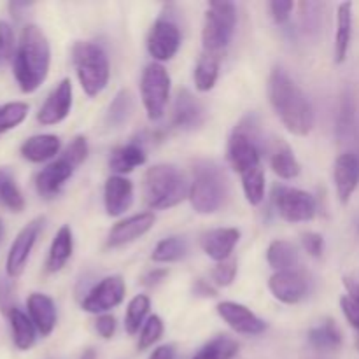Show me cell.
I'll return each instance as SVG.
<instances>
[{
    "mask_svg": "<svg viewBox=\"0 0 359 359\" xmlns=\"http://www.w3.org/2000/svg\"><path fill=\"white\" fill-rule=\"evenodd\" d=\"M28 104L25 102H9L0 105V135L16 128L27 119Z\"/></svg>",
    "mask_w": 359,
    "mask_h": 359,
    "instance_id": "d590c367",
    "label": "cell"
},
{
    "mask_svg": "<svg viewBox=\"0 0 359 359\" xmlns=\"http://www.w3.org/2000/svg\"><path fill=\"white\" fill-rule=\"evenodd\" d=\"M72 63L81 88L88 97H97L105 90L111 67L100 46L90 41H77L72 46Z\"/></svg>",
    "mask_w": 359,
    "mask_h": 359,
    "instance_id": "5b68a950",
    "label": "cell"
},
{
    "mask_svg": "<svg viewBox=\"0 0 359 359\" xmlns=\"http://www.w3.org/2000/svg\"><path fill=\"white\" fill-rule=\"evenodd\" d=\"M354 126V104L351 95H344L339 112V135H347Z\"/></svg>",
    "mask_w": 359,
    "mask_h": 359,
    "instance_id": "b9f144b4",
    "label": "cell"
},
{
    "mask_svg": "<svg viewBox=\"0 0 359 359\" xmlns=\"http://www.w3.org/2000/svg\"><path fill=\"white\" fill-rule=\"evenodd\" d=\"M344 286H346L347 297L359 307V283L353 277H344Z\"/></svg>",
    "mask_w": 359,
    "mask_h": 359,
    "instance_id": "f907efd6",
    "label": "cell"
},
{
    "mask_svg": "<svg viewBox=\"0 0 359 359\" xmlns=\"http://www.w3.org/2000/svg\"><path fill=\"white\" fill-rule=\"evenodd\" d=\"M237 272H238L237 259L230 258L226 259V262H221L214 266L212 272H210V279H212V283L216 284V286L228 287L233 284L235 277H237Z\"/></svg>",
    "mask_w": 359,
    "mask_h": 359,
    "instance_id": "74e56055",
    "label": "cell"
},
{
    "mask_svg": "<svg viewBox=\"0 0 359 359\" xmlns=\"http://www.w3.org/2000/svg\"><path fill=\"white\" fill-rule=\"evenodd\" d=\"M154 221H156V216L151 210L139 212L135 216H130L118 221L111 228V231H109L107 248H123V245H128L132 242L139 241L140 237H144L154 226Z\"/></svg>",
    "mask_w": 359,
    "mask_h": 359,
    "instance_id": "2e32d148",
    "label": "cell"
},
{
    "mask_svg": "<svg viewBox=\"0 0 359 359\" xmlns=\"http://www.w3.org/2000/svg\"><path fill=\"white\" fill-rule=\"evenodd\" d=\"M72 100H74V91L72 83L69 77H63L55 90L48 95L44 104L41 105L37 112V121L42 126H53L62 123L67 116L72 111Z\"/></svg>",
    "mask_w": 359,
    "mask_h": 359,
    "instance_id": "9a60e30c",
    "label": "cell"
},
{
    "mask_svg": "<svg viewBox=\"0 0 359 359\" xmlns=\"http://www.w3.org/2000/svg\"><path fill=\"white\" fill-rule=\"evenodd\" d=\"M270 14H272V20L276 21L277 25H284L290 21L291 14H293L294 4L293 2H280V0H273V2L269 4Z\"/></svg>",
    "mask_w": 359,
    "mask_h": 359,
    "instance_id": "f6af8a7d",
    "label": "cell"
},
{
    "mask_svg": "<svg viewBox=\"0 0 359 359\" xmlns=\"http://www.w3.org/2000/svg\"><path fill=\"white\" fill-rule=\"evenodd\" d=\"M266 151L270 154V167L277 177L291 181V179H297L300 175V161L297 160L293 149L283 139H273L272 144L266 147Z\"/></svg>",
    "mask_w": 359,
    "mask_h": 359,
    "instance_id": "603a6c76",
    "label": "cell"
},
{
    "mask_svg": "<svg viewBox=\"0 0 359 359\" xmlns=\"http://www.w3.org/2000/svg\"><path fill=\"white\" fill-rule=\"evenodd\" d=\"M186 255H188V242L182 237L172 235V237L158 242L156 248L153 249L151 259L154 263H175L184 258Z\"/></svg>",
    "mask_w": 359,
    "mask_h": 359,
    "instance_id": "e575fe53",
    "label": "cell"
},
{
    "mask_svg": "<svg viewBox=\"0 0 359 359\" xmlns=\"http://www.w3.org/2000/svg\"><path fill=\"white\" fill-rule=\"evenodd\" d=\"M18 49L16 37H14V30L7 21H0V65L7 63L9 60L14 58Z\"/></svg>",
    "mask_w": 359,
    "mask_h": 359,
    "instance_id": "ab89813d",
    "label": "cell"
},
{
    "mask_svg": "<svg viewBox=\"0 0 359 359\" xmlns=\"http://www.w3.org/2000/svg\"><path fill=\"white\" fill-rule=\"evenodd\" d=\"M44 217H35L32 219L27 226L21 228L20 233L11 244L9 252H7L6 259V273L11 279H16L27 269V263L30 259L32 249H34L35 242H37L39 235H41L42 226H44Z\"/></svg>",
    "mask_w": 359,
    "mask_h": 359,
    "instance_id": "7c38bea8",
    "label": "cell"
},
{
    "mask_svg": "<svg viewBox=\"0 0 359 359\" xmlns=\"http://www.w3.org/2000/svg\"><path fill=\"white\" fill-rule=\"evenodd\" d=\"M181 48V30L172 18H158L147 35V51L156 63L170 62Z\"/></svg>",
    "mask_w": 359,
    "mask_h": 359,
    "instance_id": "8fae6325",
    "label": "cell"
},
{
    "mask_svg": "<svg viewBox=\"0 0 359 359\" xmlns=\"http://www.w3.org/2000/svg\"><path fill=\"white\" fill-rule=\"evenodd\" d=\"M11 323V332H13V342L16 346V349L20 351H28L35 346V340H37V328L32 323V319L28 318V314H25L20 309H13V311L7 314Z\"/></svg>",
    "mask_w": 359,
    "mask_h": 359,
    "instance_id": "f546056e",
    "label": "cell"
},
{
    "mask_svg": "<svg viewBox=\"0 0 359 359\" xmlns=\"http://www.w3.org/2000/svg\"><path fill=\"white\" fill-rule=\"evenodd\" d=\"M27 312L28 318L37 328L39 335L49 337L56 326V305L53 298H49L44 293H32L27 300Z\"/></svg>",
    "mask_w": 359,
    "mask_h": 359,
    "instance_id": "7402d4cb",
    "label": "cell"
},
{
    "mask_svg": "<svg viewBox=\"0 0 359 359\" xmlns=\"http://www.w3.org/2000/svg\"><path fill=\"white\" fill-rule=\"evenodd\" d=\"M2 237H4V224L2 221H0V242H2Z\"/></svg>",
    "mask_w": 359,
    "mask_h": 359,
    "instance_id": "11a10c76",
    "label": "cell"
},
{
    "mask_svg": "<svg viewBox=\"0 0 359 359\" xmlns=\"http://www.w3.org/2000/svg\"><path fill=\"white\" fill-rule=\"evenodd\" d=\"M263 149H266L265 144L258 142V140L251 139L249 135L233 128L230 140H228L226 156L231 168L241 175V181L252 177L259 172H265L262 165Z\"/></svg>",
    "mask_w": 359,
    "mask_h": 359,
    "instance_id": "9c48e42d",
    "label": "cell"
},
{
    "mask_svg": "<svg viewBox=\"0 0 359 359\" xmlns=\"http://www.w3.org/2000/svg\"><path fill=\"white\" fill-rule=\"evenodd\" d=\"M172 79L168 70L161 63H149L140 76V98L151 121H158L165 116L170 100Z\"/></svg>",
    "mask_w": 359,
    "mask_h": 359,
    "instance_id": "52a82bcc",
    "label": "cell"
},
{
    "mask_svg": "<svg viewBox=\"0 0 359 359\" xmlns=\"http://www.w3.org/2000/svg\"><path fill=\"white\" fill-rule=\"evenodd\" d=\"M205 118L207 114L202 102L188 90L179 91L174 107H172V126L191 132V130L200 128L205 123Z\"/></svg>",
    "mask_w": 359,
    "mask_h": 359,
    "instance_id": "d6986e66",
    "label": "cell"
},
{
    "mask_svg": "<svg viewBox=\"0 0 359 359\" xmlns=\"http://www.w3.org/2000/svg\"><path fill=\"white\" fill-rule=\"evenodd\" d=\"M133 112V95L130 90H119L114 95L112 102L109 104L107 114H105V123L109 128H121L126 125Z\"/></svg>",
    "mask_w": 359,
    "mask_h": 359,
    "instance_id": "d6a6232c",
    "label": "cell"
},
{
    "mask_svg": "<svg viewBox=\"0 0 359 359\" xmlns=\"http://www.w3.org/2000/svg\"><path fill=\"white\" fill-rule=\"evenodd\" d=\"M142 195L149 209L167 210L188 198L189 182L175 165L158 163L144 174Z\"/></svg>",
    "mask_w": 359,
    "mask_h": 359,
    "instance_id": "3957f363",
    "label": "cell"
},
{
    "mask_svg": "<svg viewBox=\"0 0 359 359\" xmlns=\"http://www.w3.org/2000/svg\"><path fill=\"white\" fill-rule=\"evenodd\" d=\"M219 55L207 51L202 53V56H200L195 65V72H193L196 90L207 93V91L216 86L217 77H219Z\"/></svg>",
    "mask_w": 359,
    "mask_h": 359,
    "instance_id": "4dcf8cb0",
    "label": "cell"
},
{
    "mask_svg": "<svg viewBox=\"0 0 359 359\" xmlns=\"http://www.w3.org/2000/svg\"><path fill=\"white\" fill-rule=\"evenodd\" d=\"M74 172H76V167L65 156L56 158L39 172L35 177V189L42 198H55L60 195L65 182L72 177Z\"/></svg>",
    "mask_w": 359,
    "mask_h": 359,
    "instance_id": "ac0fdd59",
    "label": "cell"
},
{
    "mask_svg": "<svg viewBox=\"0 0 359 359\" xmlns=\"http://www.w3.org/2000/svg\"><path fill=\"white\" fill-rule=\"evenodd\" d=\"M125 294L126 286L123 277L109 276L88 291L86 297L81 302V309L88 314H107L109 311L121 305V302L125 300Z\"/></svg>",
    "mask_w": 359,
    "mask_h": 359,
    "instance_id": "30bf717a",
    "label": "cell"
},
{
    "mask_svg": "<svg viewBox=\"0 0 359 359\" xmlns=\"http://www.w3.org/2000/svg\"><path fill=\"white\" fill-rule=\"evenodd\" d=\"M168 276V270L167 269H153V270H147L146 273L142 276L140 283L147 287H154L158 284L163 283Z\"/></svg>",
    "mask_w": 359,
    "mask_h": 359,
    "instance_id": "c3c4849f",
    "label": "cell"
},
{
    "mask_svg": "<svg viewBox=\"0 0 359 359\" xmlns=\"http://www.w3.org/2000/svg\"><path fill=\"white\" fill-rule=\"evenodd\" d=\"M266 93L277 118L287 132L305 137L312 132L316 123V112L307 95L290 77L283 67H273L269 76Z\"/></svg>",
    "mask_w": 359,
    "mask_h": 359,
    "instance_id": "6da1fadb",
    "label": "cell"
},
{
    "mask_svg": "<svg viewBox=\"0 0 359 359\" xmlns=\"http://www.w3.org/2000/svg\"><path fill=\"white\" fill-rule=\"evenodd\" d=\"M0 203L7 207L11 212H21L25 209V198L21 195L20 188L16 186V182H14L13 175H9V179L4 184L2 193H0Z\"/></svg>",
    "mask_w": 359,
    "mask_h": 359,
    "instance_id": "f35d334b",
    "label": "cell"
},
{
    "mask_svg": "<svg viewBox=\"0 0 359 359\" xmlns=\"http://www.w3.org/2000/svg\"><path fill=\"white\" fill-rule=\"evenodd\" d=\"M269 290L280 304L297 305L307 297L309 277L300 269L273 272L269 280Z\"/></svg>",
    "mask_w": 359,
    "mask_h": 359,
    "instance_id": "4fadbf2b",
    "label": "cell"
},
{
    "mask_svg": "<svg viewBox=\"0 0 359 359\" xmlns=\"http://www.w3.org/2000/svg\"><path fill=\"white\" fill-rule=\"evenodd\" d=\"M193 293H195L196 297H202V298H216L217 297L216 287L203 279L195 280V284H193Z\"/></svg>",
    "mask_w": 359,
    "mask_h": 359,
    "instance_id": "681fc988",
    "label": "cell"
},
{
    "mask_svg": "<svg viewBox=\"0 0 359 359\" xmlns=\"http://www.w3.org/2000/svg\"><path fill=\"white\" fill-rule=\"evenodd\" d=\"M9 172L7 170H4V168H0V193H2V188H4V184H6V181L7 179H9Z\"/></svg>",
    "mask_w": 359,
    "mask_h": 359,
    "instance_id": "f5cc1de1",
    "label": "cell"
},
{
    "mask_svg": "<svg viewBox=\"0 0 359 359\" xmlns=\"http://www.w3.org/2000/svg\"><path fill=\"white\" fill-rule=\"evenodd\" d=\"M51 48L44 32L37 25H27L21 30L16 55L13 58V72L23 93H34L41 88L49 74Z\"/></svg>",
    "mask_w": 359,
    "mask_h": 359,
    "instance_id": "7a4b0ae2",
    "label": "cell"
},
{
    "mask_svg": "<svg viewBox=\"0 0 359 359\" xmlns=\"http://www.w3.org/2000/svg\"><path fill=\"white\" fill-rule=\"evenodd\" d=\"M237 27V7L231 2H210L203 16L202 42L207 53L219 55L228 48Z\"/></svg>",
    "mask_w": 359,
    "mask_h": 359,
    "instance_id": "8992f818",
    "label": "cell"
},
{
    "mask_svg": "<svg viewBox=\"0 0 359 359\" xmlns=\"http://www.w3.org/2000/svg\"><path fill=\"white\" fill-rule=\"evenodd\" d=\"M88 154H90V146H88L86 137L77 135L70 140V144L67 146V149L63 151L62 156H65L67 160H69L70 163L77 168L79 165H83L84 161H86Z\"/></svg>",
    "mask_w": 359,
    "mask_h": 359,
    "instance_id": "60d3db41",
    "label": "cell"
},
{
    "mask_svg": "<svg viewBox=\"0 0 359 359\" xmlns=\"http://www.w3.org/2000/svg\"><path fill=\"white\" fill-rule=\"evenodd\" d=\"M307 340L311 347L321 353H333L339 351L344 344L342 330L339 328L333 319H325L319 325L312 326L307 333Z\"/></svg>",
    "mask_w": 359,
    "mask_h": 359,
    "instance_id": "d4e9b609",
    "label": "cell"
},
{
    "mask_svg": "<svg viewBox=\"0 0 359 359\" xmlns=\"http://www.w3.org/2000/svg\"><path fill=\"white\" fill-rule=\"evenodd\" d=\"M353 39V4L344 2L337 9V32H335V63L342 65L347 60Z\"/></svg>",
    "mask_w": 359,
    "mask_h": 359,
    "instance_id": "4316f807",
    "label": "cell"
},
{
    "mask_svg": "<svg viewBox=\"0 0 359 359\" xmlns=\"http://www.w3.org/2000/svg\"><path fill=\"white\" fill-rule=\"evenodd\" d=\"M151 300L147 294H137L130 300L125 314V330L128 335H137L149 318Z\"/></svg>",
    "mask_w": 359,
    "mask_h": 359,
    "instance_id": "836d02e7",
    "label": "cell"
},
{
    "mask_svg": "<svg viewBox=\"0 0 359 359\" xmlns=\"http://www.w3.org/2000/svg\"><path fill=\"white\" fill-rule=\"evenodd\" d=\"M133 184L125 175H111L104 186L105 212L111 217H119L132 207Z\"/></svg>",
    "mask_w": 359,
    "mask_h": 359,
    "instance_id": "44dd1931",
    "label": "cell"
},
{
    "mask_svg": "<svg viewBox=\"0 0 359 359\" xmlns=\"http://www.w3.org/2000/svg\"><path fill=\"white\" fill-rule=\"evenodd\" d=\"M333 181L340 203L347 205L359 186V154L354 151L342 153L333 165Z\"/></svg>",
    "mask_w": 359,
    "mask_h": 359,
    "instance_id": "e0dca14e",
    "label": "cell"
},
{
    "mask_svg": "<svg viewBox=\"0 0 359 359\" xmlns=\"http://www.w3.org/2000/svg\"><path fill=\"white\" fill-rule=\"evenodd\" d=\"M340 309H342L347 323H349V325L359 333V307L358 305L354 304V302L346 294V297L340 298Z\"/></svg>",
    "mask_w": 359,
    "mask_h": 359,
    "instance_id": "7dc6e473",
    "label": "cell"
},
{
    "mask_svg": "<svg viewBox=\"0 0 359 359\" xmlns=\"http://www.w3.org/2000/svg\"><path fill=\"white\" fill-rule=\"evenodd\" d=\"M302 248L312 258H321L323 252H325V238L321 233L307 231V233L302 235Z\"/></svg>",
    "mask_w": 359,
    "mask_h": 359,
    "instance_id": "ee69618b",
    "label": "cell"
},
{
    "mask_svg": "<svg viewBox=\"0 0 359 359\" xmlns=\"http://www.w3.org/2000/svg\"><path fill=\"white\" fill-rule=\"evenodd\" d=\"M163 321H161L160 316L153 314L147 318V321L144 323L142 330L139 333V342H137V349L139 351H147L161 339L163 335Z\"/></svg>",
    "mask_w": 359,
    "mask_h": 359,
    "instance_id": "8d00e7d4",
    "label": "cell"
},
{
    "mask_svg": "<svg viewBox=\"0 0 359 359\" xmlns=\"http://www.w3.org/2000/svg\"><path fill=\"white\" fill-rule=\"evenodd\" d=\"M95 330H97L98 335L104 340H109L114 337L116 333V319L111 314H102L98 316L97 321H95Z\"/></svg>",
    "mask_w": 359,
    "mask_h": 359,
    "instance_id": "bcb514c9",
    "label": "cell"
},
{
    "mask_svg": "<svg viewBox=\"0 0 359 359\" xmlns=\"http://www.w3.org/2000/svg\"><path fill=\"white\" fill-rule=\"evenodd\" d=\"M144 163H146V151L137 142H128L125 146L116 147L109 158V168L114 172V175L130 174Z\"/></svg>",
    "mask_w": 359,
    "mask_h": 359,
    "instance_id": "83f0119b",
    "label": "cell"
},
{
    "mask_svg": "<svg viewBox=\"0 0 359 359\" xmlns=\"http://www.w3.org/2000/svg\"><path fill=\"white\" fill-rule=\"evenodd\" d=\"M272 202L277 214L287 223H307L314 219L318 212L314 196L304 189L291 188V186H273Z\"/></svg>",
    "mask_w": 359,
    "mask_h": 359,
    "instance_id": "ba28073f",
    "label": "cell"
},
{
    "mask_svg": "<svg viewBox=\"0 0 359 359\" xmlns=\"http://www.w3.org/2000/svg\"><path fill=\"white\" fill-rule=\"evenodd\" d=\"M266 262L276 272L294 270L300 265V252H298V248L293 242L277 238L266 249Z\"/></svg>",
    "mask_w": 359,
    "mask_h": 359,
    "instance_id": "f1b7e54d",
    "label": "cell"
},
{
    "mask_svg": "<svg viewBox=\"0 0 359 359\" xmlns=\"http://www.w3.org/2000/svg\"><path fill=\"white\" fill-rule=\"evenodd\" d=\"M356 349H358V353H359V333H358V337H356Z\"/></svg>",
    "mask_w": 359,
    "mask_h": 359,
    "instance_id": "9f6ffc18",
    "label": "cell"
},
{
    "mask_svg": "<svg viewBox=\"0 0 359 359\" xmlns=\"http://www.w3.org/2000/svg\"><path fill=\"white\" fill-rule=\"evenodd\" d=\"M62 149V140L53 133H41V135L28 137L20 147V153L25 160L32 163H44L53 160Z\"/></svg>",
    "mask_w": 359,
    "mask_h": 359,
    "instance_id": "cb8c5ba5",
    "label": "cell"
},
{
    "mask_svg": "<svg viewBox=\"0 0 359 359\" xmlns=\"http://www.w3.org/2000/svg\"><path fill=\"white\" fill-rule=\"evenodd\" d=\"M149 359H175V349L170 344H165V346L156 347V349L151 353Z\"/></svg>",
    "mask_w": 359,
    "mask_h": 359,
    "instance_id": "816d5d0a",
    "label": "cell"
},
{
    "mask_svg": "<svg viewBox=\"0 0 359 359\" xmlns=\"http://www.w3.org/2000/svg\"><path fill=\"white\" fill-rule=\"evenodd\" d=\"M74 251V235L72 228L69 224H63L58 231H56L55 238L49 248L48 259H46V270L49 273H56L67 265Z\"/></svg>",
    "mask_w": 359,
    "mask_h": 359,
    "instance_id": "484cf974",
    "label": "cell"
},
{
    "mask_svg": "<svg viewBox=\"0 0 359 359\" xmlns=\"http://www.w3.org/2000/svg\"><path fill=\"white\" fill-rule=\"evenodd\" d=\"M238 241H241V230L237 228H214L202 235L200 248L210 259L221 263L231 258V252Z\"/></svg>",
    "mask_w": 359,
    "mask_h": 359,
    "instance_id": "ffe728a7",
    "label": "cell"
},
{
    "mask_svg": "<svg viewBox=\"0 0 359 359\" xmlns=\"http://www.w3.org/2000/svg\"><path fill=\"white\" fill-rule=\"evenodd\" d=\"M81 359H97V353H95L93 349H86L83 353V356H81Z\"/></svg>",
    "mask_w": 359,
    "mask_h": 359,
    "instance_id": "db71d44e",
    "label": "cell"
},
{
    "mask_svg": "<svg viewBox=\"0 0 359 359\" xmlns=\"http://www.w3.org/2000/svg\"><path fill=\"white\" fill-rule=\"evenodd\" d=\"M216 312L235 333L248 337H258L266 330V323L245 305L237 302H219Z\"/></svg>",
    "mask_w": 359,
    "mask_h": 359,
    "instance_id": "5bb4252c",
    "label": "cell"
},
{
    "mask_svg": "<svg viewBox=\"0 0 359 359\" xmlns=\"http://www.w3.org/2000/svg\"><path fill=\"white\" fill-rule=\"evenodd\" d=\"M230 184L223 168L212 160H200L193 165L189 182V203L198 214H214L226 203Z\"/></svg>",
    "mask_w": 359,
    "mask_h": 359,
    "instance_id": "277c9868",
    "label": "cell"
},
{
    "mask_svg": "<svg viewBox=\"0 0 359 359\" xmlns=\"http://www.w3.org/2000/svg\"><path fill=\"white\" fill-rule=\"evenodd\" d=\"M238 342L228 335H217L203 344L191 359H233L238 354Z\"/></svg>",
    "mask_w": 359,
    "mask_h": 359,
    "instance_id": "1f68e13d",
    "label": "cell"
},
{
    "mask_svg": "<svg viewBox=\"0 0 359 359\" xmlns=\"http://www.w3.org/2000/svg\"><path fill=\"white\" fill-rule=\"evenodd\" d=\"M13 309H16V305H14L13 279L7 273L0 272V311L7 316Z\"/></svg>",
    "mask_w": 359,
    "mask_h": 359,
    "instance_id": "7bdbcfd3",
    "label": "cell"
}]
</instances>
